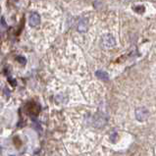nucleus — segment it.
<instances>
[{
	"label": "nucleus",
	"instance_id": "nucleus-6",
	"mask_svg": "<svg viewBox=\"0 0 156 156\" xmlns=\"http://www.w3.org/2000/svg\"><path fill=\"white\" fill-rule=\"evenodd\" d=\"M144 6H136L133 8V11H136V13H139V14H142V13L144 12Z\"/></svg>",
	"mask_w": 156,
	"mask_h": 156
},
{
	"label": "nucleus",
	"instance_id": "nucleus-2",
	"mask_svg": "<svg viewBox=\"0 0 156 156\" xmlns=\"http://www.w3.org/2000/svg\"><path fill=\"white\" fill-rule=\"evenodd\" d=\"M149 112L148 110L145 108V107H139L136 110V118L137 119V121L140 122H144L146 119L148 118Z\"/></svg>",
	"mask_w": 156,
	"mask_h": 156
},
{
	"label": "nucleus",
	"instance_id": "nucleus-1",
	"mask_svg": "<svg viewBox=\"0 0 156 156\" xmlns=\"http://www.w3.org/2000/svg\"><path fill=\"white\" fill-rule=\"evenodd\" d=\"M115 44H116V41L112 34H106L101 37V46L103 47L104 49H110V48L115 46Z\"/></svg>",
	"mask_w": 156,
	"mask_h": 156
},
{
	"label": "nucleus",
	"instance_id": "nucleus-4",
	"mask_svg": "<svg viewBox=\"0 0 156 156\" xmlns=\"http://www.w3.org/2000/svg\"><path fill=\"white\" fill-rule=\"evenodd\" d=\"M88 25H87V21L86 19H82L80 20L79 24H78V32L80 33H86L87 30Z\"/></svg>",
	"mask_w": 156,
	"mask_h": 156
},
{
	"label": "nucleus",
	"instance_id": "nucleus-7",
	"mask_svg": "<svg viewBox=\"0 0 156 156\" xmlns=\"http://www.w3.org/2000/svg\"><path fill=\"white\" fill-rule=\"evenodd\" d=\"M16 59H17L18 62H20V63H21V64H23V65H25V64H26V62H27V59H26L25 57H23V56H18V57L16 58Z\"/></svg>",
	"mask_w": 156,
	"mask_h": 156
},
{
	"label": "nucleus",
	"instance_id": "nucleus-8",
	"mask_svg": "<svg viewBox=\"0 0 156 156\" xmlns=\"http://www.w3.org/2000/svg\"><path fill=\"white\" fill-rule=\"evenodd\" d=\"M13 79H9V83H10L13 87H15L16 86V81H12Z\"/></svg>",
	"mask_w": 156,
	"mask_h": 156
},
{
	"label": "nucleus",
	"instance_id": "nucleus-3",
	"mask_svg": "<svg viewBox=\"0 0 156 156\" xmlns=\"http://www.w3.org/2000/svg\"><path fill=\"white\" fill-rule=\"evenodd\" d=\"M29 24L30 27H37L41 24V16H39L37 13H32L30 16L29 19Z\"/></svg>",
	"mask_w": 156,
	"mask_h": 156
},
{
	"label": "nucleus",
	"instance_id": "nucleus-5",
	"mask_svg": "<svg viewBox=\"0 0 156 156\" xmlns=\"http://www.w3.org/2000/svg\"><path fill=\"white\" fill-rule=\"evenodd\" d=\"M95 76L99 80H102V81H108V80H109L108 74H107L106 72H104V71H100V70L96 71V72H95Z\"/></svg>",
	"mask_w": 156,
	"mask_h": 156
}]
</instances>
